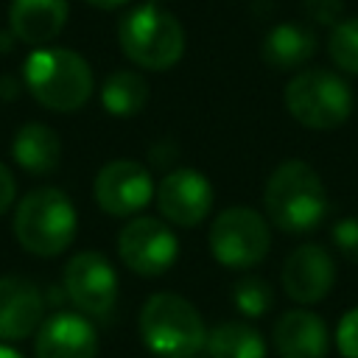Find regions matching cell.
I'll return each mask as SVG.
<instances>
[{
	"label": "cell",
	"mask_w": 358,
	"mask_h": 358,
	"mask_svg": "<svg viewBox=\"0 0 358 358\" xmlns=\"http://www.w3.org/2000/svg\"><path fill=\"white\" fill-rule=\"evenodd\" d=\"M266 221L282 232H310L327 215V190L319 171L302 159L280 162L263 187Z\"/></svg>",
	"instance_id": "cell-1"
},
{
	"label": "cell",
	"mask_w": 358,
	"mask_h": 358,
	"mask_svg": "<svg viewBox=\"0 0 358 358\" xmlns=\"http://www.w3.org/2000/svg\"><path fill=\"white\" fill-rule=\"evenodd\" d=\"M22 81L34 101L50 112H76L95 90L90 62L70 48H34L22 64Z\"/></svg>",
	"instance_id": "cell-2"
},
{
	"label": "cell",
	"mask_w": 358,
	"mask_h": 358,
	"mask_svg": "<svg viewBox=\"0 0 358 358\" xmlns=\"http://www.w3.org/2000/svg\"><path fill=\"white\" fill-rule=\"evenodd\" d=\"M143 344L157 358H193L207 344V327L196 305L173 291L151 294L137 319Z\"/></svg>",
	"instance_id": "cell-3"
},
{
	"label": "cell",
	"mask_w": 358,
	"mask_h": 358,
	"mask_svg": "<svg viewBox=\"0 0 358 358\" xmlns=\"http://www.w3.org/2000/svg\"><path fill=\"white\" fill-rule=\"evenodd\" d=\"M78 232V213L59 187H36L25 193L14 213V235L20 246L39 257L62 255Z\"/></svg>",
	"instance_id": "cell-4"
},
{
	"label": "cell",
	"mask_w": 358,
	"mask_h": 358,
	"mask_svg": "<svg viewBox=\"0 0 358 358\" xmlns=\"http://www.w3.org/2000/svg\"><path fill=\"white\" fill-rule=\"evenodd\" d=\"M117 42L129 62L143 70H171L185 53V28L182 22L159 8L145 3L131 8L117 25Z\"/></svg>",
	"instance_id": "cell-5"
},
{
	"label": "cell",
	"mask_w": 358,
	"mask_h": 358,
	"mask_svg": "<svg viewBox=\"0 0 358 358\" xmlns=\"http://www.w3.org/2000/svg\"><path fill=\"white\" fill-rule=\"evenodd\" d=\"M282 101L288 115L313 131H330L338 129L350 112H352V90L350 84L322 67L313 70H302L296 73L285 90H282Z\"/></svg>",
	"instance_id": "cell-6"
},
{
	"label": "cell",
	"mask_w": 358,
	"mask_h": 358,
	"mask_svg": "<svg viewBox=\"0 0 358 358\" xmlns=\"http://www.w3.org/2000/svg\"><path fill=\"white\" fill-rule=\"evenodd\" d=\"M210 252L213 257L235 271L263 263L271 249V229L266 215L252 207H227L210 224Z\"/></svg>",
	"instance_id": "cell-7"
},
{
	"label": "cell",
	"mask_w": 358,
	"mask_h": 358,
	"mask_svg": "<svg viewBox=\"0 0 358 358\" xmlns=\"http://www.w3.org/2000/svg\"><path fill=\"white\" fill-rule=\"evenodd\" d=\"M117 255L126 268L140 277L165 274L179 257V241L165 218L140 215L131 218L117 235Z\"/></svg>",
	"instance_id": "cell-8"
},
{
	"label": "cell",
	"mask_w": 358,
	"mask_h": 358,
	"mask_svg": "<svg viewBox=\"0 0 358 358\" xmlns=\"http://www.w3.org/2000/svg\"><path fill=\"white\" fill-rule=\"evenodd\" d=\"M64 294L87 316H106L117 302V274L101 252H78L67 260Z\"/></svg>",
	"instance_id": "cell-9"
},
{
	"label": "cell",
	"mask_w": 358,
	"mask_h": 358,
	"mask_svg": "<svg viewBox=\"0 0 358 358\" xmlns=\"http://www.w3.org/2000/svg\"><path fill=\"white\" fill-rule=\"evenodd\" d=\"M154 199L159 215L171 227L193 229L213 210V185L204 173L193 168H173L159 179Z\"/></svg>",
	"instance_id": "cell-10"
},
{
	"label": "cell",
	"mask_w": 358,
	"mask_h": 358,
	"mask_svg": "<svg viewBox=\"0 0 358 358\" xmlns=\"http://www.w3.org/2000/svg\"><path fill=\"white\" fill-rule=\"evenodd\" d=\"M154 179L148 173L145 165L134 162V159H112L106 162L92 185V196L98 201V207L109 215L126 218L140 213L143 207L151 204L154 199Z\"/></svg>",
	"instance_id": "cell-11"
},
{
	"label": "cell",
	"mask_w": 358,
	"mask_h": 358,
	"mask_svg": "<svg viewBox=\"0 0 358 358\" xmlns=\"http://www.w3.org/2000/svg\"><path fill=\"white\" fill-rule=\"evenodd\" d=\"M336 282V263L319 243L296 246L282 263V288L299 305L322 302Z\"/></svg>",
	"instance_id": "cell-12"
},
{
	"label": "cell",
	"mask_w": 358,
	"mask_h": 358,
	"mask_svg": "<svg viewBox=\"0 0 358 358\" xmlns=\"http://www.w3.org/2000/svg\"><path fill=\"white\" fill-rule=\"evenodd\" d=\"M36 358H95L98 333L84 313L59 310L42 319L34 338Z\"/></svg>",
	"instance_id": "cell-13"
},
{
	"label": "cell",
	"mask_w": 358,
	"mask_h": 358,
	"mask_svg": "<svg viewBox=\"0 0 358 358\" xmlns=\"http://www.w3.org/2000/svg\"><path fill=\"white\" fill-rule=\"evenodd\" d=\"M45 313V299L39 288L20 277L6 274L0 277V338L3 341H22L39 330Z\"/></svg>",
	"instance_id": "cell-14"
},
{
	"label": "cell",
	"mask_w": 358,
	"mask_h": 358,
	"mask_svg": "<svg viewBox=\"0 0 358 358\" xmlns=\"http://www.w3.org/2000/svg\"><path fill=\"white\" fill-rule=\"evenodd\" d=\"M271 344L280 358H324L330 350V333L319 313L294 308L274 322Z\"/></svg>",
	"instance_id": "cell-15"
},
{
	"label": "cell",
	"mask_w": 358,
	"mask_h": 358,
	"mask_svg": "<svg viewBox=\"0 0 358 358\" xmlns=\"http://www.w3.org/2000/svg\"><path fill=\"white\" fill-rule=\"evenodd\" d=\"M67 0H11L8 28L20 42L31 48H48L67 25Z\"/></svg>",
	"instance_id": "cell-16"
},
{
	"label": "cell",
	"mask_w": 358,
	"mask_h": 358,
	"mask_svg": "<svg viewBox=\"0 0 358 358\" xmlns=\"http://www.w3.org/2000/svg\"><path fill=\"white\" fill-rule=\"evenodd\" d=\"M11 157L22 171L45 176V173H53L59 168L62 140L50 126L31 120V123L17 129V134L11 140Z\"/></svg>",
	"instance_id": "cell-17"
},
{
	"label": "cell",
	"mask_w": 358,
	"mask_h": 358,
	"mask_svg": "<svg viewBox=\"0 0 358 358\" xmlns=\"http://www.w3.org/2000/svg\"><path fill=\"white\" fill-rule=\"evenodd\" d=\"M316 53V36L308 25L280 22L274 25L260 45V56L274 70H296Z\"/></svg>",
	"instance_id": "cell-18"
},
{
	"label": "cell",
	"mask_w": 358,
	"mask_h": 358,
	"mask_svg": "<svg viewBox=\"0 0 358 358\" xmlns=\"http://www.w3.org/2000/svg\"><path fill=\"white\" fill-rule=\"evenodd\" d=\"M210 358H266V338L246 322H221L207 333Z\"/></svg>",
	"instance_id": "cell-19"
},
{
	"label": "cell",
	"mask_w": 358,
	"mask_h": 358,
	"mask_svg": "<svg viewBox=\"0 0 358 358\" xmlns=\"http://www.w3.org/2000/svg\"><path fill=\"white\" fill-rule=\"evenodd\" d=\"M101 103L115 117H134L148 103V81L134 70H115L101 87Z\"/></svg>",
	"instance_id": "cell-20"
},
{
	"label": "cell",
	"mask_w": 358,
	"mask_h": 358,
	"mask_svg": "<svg viewBox=\"0 0 358 358\" xmlns=\"http://www.w3.org/2000/svg\"><path fill=\"white\" fill-rule=\"evenodd\" d=\"M327 53L338 70L358 76V17H350L333 25L327 39Z\"/></svg>",
	"instance_id": "cell-21"
},
{
	"label": "cell",
	"mask_w": 358,
	"mask_h": 358,
	"mask_svg": "<svg viewBox=\"0 0 358 358\" xmlns=\"http://www.w3.org/2000/svg\"><path fill=\"white\" fill-rule=\"evenodd\" d=\"M232 302H235L238 313H243L246 319H260L274 305V294H271V285L266 280L243 277L232 288Z\"/></svg>",
	"instance_id": "cell-22"
},
{
	"label": "cell",
	"mask_w": 358,
	"mask_h": 358,
	"mask_svg": "<svg viewBox=\"0 0 358 358\" xmlns=\"http://www.w3.org/2000/svg\"><path fill=\"white\" fill-rule=\"evenodd\" d=\"M330 238L336 243V249L350 260V263H358V215H347V218H338L330 229Z\"/></svg>",
	"instance_id": "cell-23"
},
{
	"label": "cell",
	"mask_w": 358,
	"mask_h": 358,
	"mask_svg": "<svg viewBox=\"0 0 358 358\" xmlns=\"http://www.w3.org/2000/svg\"><path fill=\"white\" fill-rule=\"evenodd\" d=\"M336 347L344 358H358V308H350L336 327Z\"/></svg>",
	"instance_id": "cell-24"
},
{
	"label": "cell",
	"mask_w": 358,
	"mask_h": 358,
	"mask_svg": "<svg viewBox=\"0 0 358 358\" xmlns=\"http://www.w3.org/2000/svg\"><path fill=\"white\" fill-rule=\"evenodd\" d=\"M302 8L319 25H336L341 22L338 17L344 11V0H302Z\"/></svg>",
	"instance_id": "cell-25"
},
{
	"label": "cell",
	"mask_w": 358,
	"mask_h": 358,
	"mask_svg": "<svg viewBox=\"0 0 358 358\" xmlns=\"http://www.w3.org/2000/svg\"><path fill=\"white\" fill-rule=\"evenodd\" d=\"M14 196H17V182H14V173L0 162V215L14 204Z\"/></svg>",
	"instance_id": "cell-26"
},
{
	"label": "cell",
	"mask_w": 358,
	"mask_h": 358,
	"mask_svg": "<svg viewBox=\"0 0 358 358\" xmlns=\"http://www.w3.org/2000/svg\"><path fill=\"white\" fill-rule=\"evenodd\" d=\"M17 92H20V84L11 78V76H3L0 78V98H17Z\"/></svg>",
	"instance_id": "cell-27"
},
{
	"label": "cell",
	"mask_w": 358,
	"mask_h": 358,
	"mask_svg": "<svg viewBox=\"0 0 358 358\" xmlns=\"http://www.w3.org/2000/svg\"><path fill=\"white\" fill-rule=\"evenodd\" d=\"M92 8H101V11H112V8H120L123 3H129V0H87Z\"/></svg>",
	"instance_id": "cell-28"
},
{
	"label": "cell",
	"mask_w": 358,
	"mask_h": 358,
	"mask_svg": "<svg viewBox=\"0 0 358 358\" xmlns=\"http://www.w3.org/2000/svg\"><path fill=\"white\" fill-rule=\"evenodd\" d=\"M14 39H17V36H14L11 31H3V34H0V50H8V48H14Z\"/></svg>",
	"instance_id": "cell-29"
},
{
	"label": "cell",
	"mask_w": 358,
	"mask_h": 358,
	"mask_svg": "<svg viewBox=\"0 0 358 358\" xmlns=\"http://www.w3.org/2000/svg\"><path fill=\"white\" fill-rule=\"evenodd\" d=\"M0 358H22V352H17L14 347H6V344H0Z\"/></svg>",
	"instance_id": "cell-30"
},
{
	"label": "cell",
	"mask_w": 358,
	"mask_h": 358,
	"mask_svg": "<svg viewBox=\"0 0 358 358\" xmlns=\"http://www.w3.org/2000/svg\"><path fill=\"white\" fill-rule=\"evenodd\" d=\"M148 3H159V0H148Z\"/></svg>",
	"instance_id": "cell-31"
}]
</instances>
